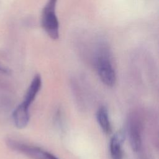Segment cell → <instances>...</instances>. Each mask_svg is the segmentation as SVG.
<instances>
[{
    "label": "cell",
    "instance_id": "obj_1",
    "mask_svg": "<svg viewBox=\"0 0 159 159\" xmlns=\"http://www.w3.org/2000/svg\"><path fill=\"white\" fill-rule=\"evenodd\" d=\"M95 65L101 81L107 86H113L116 81V75L107 47L101 46L99 48L95 57Z\"/></svg>",
    "mask_w": 159,
    "mask_h": 159
},
{
    "label": "cell",
    "instance_id": "obj_2",
    "mask_svg": "<svg viewBox=\"0 0 159 159\" xmlns=\"http://www.w3.org/2000/svg\"><path fill=\"white\" fill-rule=\"evenodd\" d=\"M58 0H48L42 12L41 24L52 39H57L59 36V22L56 15V6Z\"/></svg>",
    "mask_w": 159,
    "mask_h": 159
},
{
    "label": "cell",
    "instance_id": "obj_3",
    "mask_svg": "<svg viewBox=\"0 0 159 159\" xmlns=\"http://www.w3.org/2000/svg\"><path fill=\"white\" fill-rule=\"evenodd\" d=\"M142 123L136 113H131L127 120V132L132 150L137 152L142 146Z\"/></svg>",
    "mask_w": 159,
    "mask_h": 159
},
{
    "label": "cell",
    "instance_id": "obj_4",
    "mask_svg": "<svg viewBox=\"0 0 159 159\" xmlns=\"http://www.w3.org/2000/svg\"><path fill=\"white\" fill-rule=\"evenodd\" d=\"M8 143L12 149L24 154L32 159H51L52 153L40 147L12 140H9Z\"/></svg>",
    "mask_w": 159,
    "mask_h": 159
},
{
    "label": "cell",
    "instance_id": "obj_5",
    "mask_svg": "<svg viewBox=\"0 0 159 159\" xmlns=\"http://www.w3.org/2000/svg\"><path fill=\"white\" fill-rule=\"evenodd\" d=\"M42 86V78L40 75H35L32 80L24 96L23 101L21 102L24 106L29 108V106L35 100Z\"/></svg>",
    "mask_w": 159,
    "mask_h": 159
},
{
    "label": "cell",
    "instance_id": "obj_6",
    "mask_svg": "<svg viewBox=\"0 0 159 159\" xmlns=\"http://www.w3.org/2000/svg\"><path fill=\"white\" fill-rule=\"evenodd\" d=\"M124 140V134L122 131L117 132L111 139L109 151L112 159H123L122 144Z\"/></svg>",
    "mask_w": 159,
    "mask_h": 159
},
{
    "label": "cell",
    "instance_id": "obj_7",
    "mask_svg": "<svg viewBox=\"0 0 159 159\" xmlns=\"http://www.w3.org/2000/svg\"><path fill=\"white\" fill-rule=\"evenodd\" d=\"M14 122L19 129L25 127L30 119L29 108L26 107L21 103L17 106L12 114Z\"/></svg>",
    "mask_w": 159,
    "mask_h": 159
},
{
    "label": "cell",
    "instance_id": "obj_8",
    "mask_svg": "<svg viewBox=\"0 0 159 159\" xmlns=\"http://www.w3.org/2000/svg\"><path fill=\"white\" fill-rule=\"evenodd\" d=\"M96 119L102 131L106 134L111 133L112 127L109 120V113L106 106H100L96 112Z\"/></svg>",
    "mask_w": 159,
    "mask_h": 159
},
{
    "label": "cell",
    "instance_id": "obj_9",
    "mask_svg": "<svg viewBox=\"0 0 159 159\" xmlns=\"http://www.w3.org/2000/svg\"><path fill=\"white\" fill-rule=\"evenodd\" d=\"M51 159H59V158H58L56 156H55L54 155H52V157H51Z\"/></svg>",
    "mask_w": 159,
    "mask_h": 159
},
{
    "label": "cell",
    "instance_id": "obj_10",
    "mask_svg": "<svg viewBox=\"0 0 159 159\" xmlns=\"http://www.w3.org/2000/svg\"><path fill=\"white\" fill-rule=\"evenodd\" d=\"M0 70H1V71H6V70H5L4 68H2L1 66H0Z\"/></svg>",
    "mask_w": 159,
    "mask_h": 159
}]
</instances>
